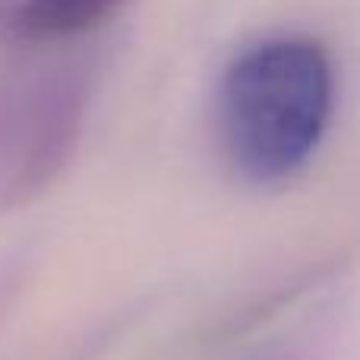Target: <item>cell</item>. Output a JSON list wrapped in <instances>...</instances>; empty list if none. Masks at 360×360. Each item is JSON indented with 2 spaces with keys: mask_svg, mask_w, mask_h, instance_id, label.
I'll use <instances>...</instances> for the list:
<instances>
[{
  "mask_svg": "<svg viewBox=\"0 0 360 360\" xmlns=\"http://www.w3.org/2000/svg\"><path fill=\"white\" fill-rule=\"evenodd\" d=\"M124 6V0H22L10 29L22 41H63L98 29Z\"/></svg>",
  "mask_w": 360,
  "mask_h": 360,
  "instance_id": "cell-2",
  "label": "cell"
},
{
  "mask_svg": "<svg viewBox=\"0 0 360 360\" xmlns=\"http://www.w3.org/2000/svg\"><path fill=\"white\" fill-rule=\"evenodd\" d=\"M332 114V67L316 41L266 38L224 70L218 127L231 165L250 180L297 171Z\"/></svg>",
  "mask_w": 360,
  "mask_h": 360,
  "instance_id": "cell-1",
  "label": "cell"
}]
</instances>
